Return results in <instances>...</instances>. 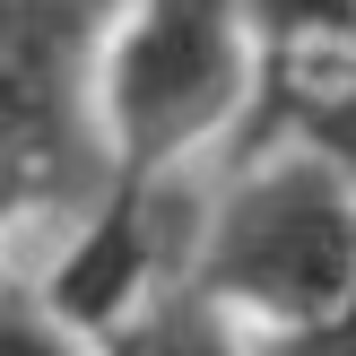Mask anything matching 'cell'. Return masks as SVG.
Instances as JSON below:
<instances>
[{"label": "cell", "mask_w": 356, "mask_h": 356, "mask_svg": "<svg viewBox=\"0 0 356 356\" xmlns=\"http://www.w3.org/2000/svg\"><path fill=\"white\" fill-rule=\"evenodd\" d=\"M183 287L261 339L339 313L356 296V156L322 122H287L191 174Z\"/></svg>", "instance_id": "obj_1"}, {"label": "cell", "mask_w": 356, "mask_h": 356, "mask_svg": "<svg viewBox=\"0 0 356 356\" xmlns=\"http://www.w3.org/2000/svg\"><path fill=\"white\" fill-rule=\"evenodd\" d=\"M270 44L252 0H104L79 122L113 183H183L252 139Z\"/></svg>", "instance_id": "obj_2"}, {"label": "cell", "mask_w": 356, "mask_h": 356, "mask_svg": "<svg viewBox=\"0 0 356 356\" xmlns=\"http://www.w3.org/2000/svg\"><path fill=\"white\" fill-rule=\"evenodd\" d=\"M104 356H270V339L243 330L235 313H218L209 296L165 287L156 305H139L122 330H104Z\"/></svg>", "instance_id": "obj_3"}, {"label": "cell", "mask_w": 356, "mask_h": 356, "mask_svg": "<svg viewBox=\"0 0 356 356\" xmlns=\"http://www.w3.org/2000/svg\"><path fill=\"white\" fill-rule=\"evenodd\" d=\"M0 356H104V339L26 270V261H9V270H0Z\"/></svg>", "instance_id": "obj_4"}, {"label": "cell", "mask_w": 356, "mask_h": 356, "mask_svg": "<svg viewBox=\"0 0 356 356\" xmlns=\"http://www.w3.org/2000/svg\"><path fill=\"white\" fill-rule=\"evenodd\" d=\"M270 356H356V296L339 313H322V322L287 330V339H270Z\"/></svg>", "instance_id": "obj_5"}, {"label": "cell", "mask_w": 356, "mask_h": 356, "mask_svg": "<svg viewBox=\"0 0 356 356\" xmlns=\"http://www.w3.org/2000/svg\"><path fill=\"white\" fill-rule=\"evenodd\" d=\"M348 87H356V61H348Z\"/></svg>", "instance_id": "obj_6"}]
</instances>
